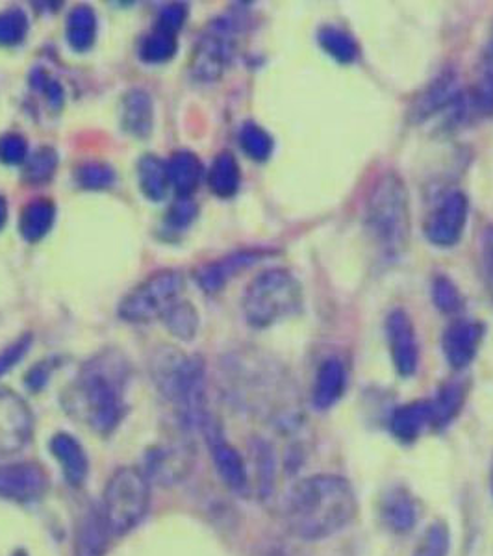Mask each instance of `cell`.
<instances>
[{
  "mask_svg": "<svg viewBox=\"0 0 493 556\" xmlns=\"http://www.w3.org/2000/svg\"><path fill=\"white\" fill-rule=\"evenodd\" d=\"M358 503L353 488L338 475H312L291 486L285 503L288 531L299 540L319 542L353 523Z\"/></svg>",
  "mask_w": 493,
  "mask_h": 556,
  "instance_id": "1",
  "label": "cell"
},
{
  "mask_svg": "<svg viewBox=\"0 0 493 556\" xmlns=\"http://www.w3.org/2000/svg\"><path fill=\"white\" fill-rule=\"evenodd\" d=\"M127 361L117 351H104L84 364L64 393L65 410L101 437L114 432L125 416Z\"/></svg>",
  "mask_w": 493,
  "mask_h": 556,
  "instance_id": "2",
  "label": "cell"
},
{
  "mask_svg": "<svg viewBox=\"0 0 493 556\" xmlns=\"http://www.w3.org/2000/svg\"><path fill=\"white\" fill-rule=\"evenodd\" d=\"M364 225L388 258L405 253L410 241V203L405 182L395 173L382 175L369 191Z\"/></svg>",
  "mask_w": 493,
  "mask_h": 556,
  "instance_id": "3",
  "label": "cell"
},
{
  "mask_svg": "<svg viewBox=\"0 0 493 556\" xmlns=\"http://www.w3.org/2000/svg\"><path fill=\"white\" fill-rule=\"evenodd\" d=\"M303 306V286L288 269L275 267L251 280L243 295V314L254 329H267L298 314Z\"/></svg>",
  "mask_w": 493,
  "mask_h": 556,
  "instance_id": "4",
  "label": "cell"
},
{
  "mask_svg": "<svg viewBox=\"0 0 493 556\" xmlns=\"http://www.w3.org/2000/svg\"><path fill=\"white\" fill-rule=\"evenodd\" d=\"M151 505V481L138 468H119L108 481L102 516L112 536H125L146 518Z\"/></svg>",
  "mask_w": 493,
  "mask_h": 556,
  "instance_id": "5",
  "label": "cell"
},
{
  "mask_svg": "<svg viewBox=\"0 0 493 556\" xmlns=\"http://www.w3.org/2000/svg\"><path fill=\"white\" fill-rule=\"evenodd\" d=\"M182 290L184 278L180 273H154L143 285L130 291L121 303V317L132 323L152 321L164 317L180 301Z\"/></svg>",
  "mask_w": 493,
  "mask_h": 556,
  "instance_id": "6",
  "label": "cell"
},
{
  "mask_svg": "<svg viewBox=\"0 0 493 556\" xmlns=\"http://www.w3.org/2000/svg\"><path fill=\"white\" fill-rule=\"evenodd\" d=\"M240 33V20L225 15L214 21L197 43L195 54L191 60V73L197 80L214 83L225 73L232 62Z\"/></svg>",
  "mask_w": 493,
  "mask_h": 556,
  "instance_id": "7",
  "label": "cell"
},
{
  "mask_svg": "<svg viewBox=\"0 0 493 556\" xmlns=\"http://www.w3.org/2000/svg\"><path fill=\"white\" fill-rule=\"evenodd\" d=\"M469 203L466 193L453 190L438 201L425 219V238L437 247H453L460 241L468 225Z\"/></svg>",
  "mask_w": 493,
  "mask_h": 556,
  "instance_id": "8",
  "label": "cell"
},
{
  "mask_svg": "<svg viewBox=\"0 0 493 556\" xmlns=\"http://www.w3.org/2000/svg\"><path fill=\"white\" fill-rule=\"evenodd\" d=\"M34 437V414L25 399L0 386V456L17 455Z\"/></svg>",
  "mask_w": 493,
  "mask_h": 556,
  "instance_id": "9",
  "label": "cell"
},
{
  "mask_svg": "<svg viewBox=\"0 0 493 556\" xmlns=\"http://www.w3.org/2000/svg\"><path fill=\"white\" fill-rule=\"evenodd\" d=\"M49 486V473L38 462H15L0 466V500L26 505L41 500Z\"/></svg>",
  "mask_w": 493,
  "mask_h": 556,
  "instance_id": "10",
  "label": "cell"
},
{
  "mask_svg": "<svg viewBox=\"0 0 493 556\" xmlns=\"http://www.w3.org/2000/svg\"><path fill=\"white\" fill-rule=\"evenodd\" d=\"M195 451L190 442L162 443L147 451V479L164 486H173L184 481L193 469Z\"/></svg>",
  "mask_w": 493,
  "mask_h": 556,
  "instance_id": "11",
  "label": "cell"
},
{
  "mask_svg": "<svg viewBox=\"0 0 493 556\" xmlns=\"http://www.w3.org/2000/svg\"><path fill=\"white\" fill-rule=\"evenodd\" d=\"M201 430L208 442L210 455L214 460L217 475L222 477L225 486L230 488L232 492H245L249 486V475H246V466L240 453L227 442V438L223 434L222 427L217 425L214 417H206Z\"/></svg>",
  "mask_w": 493,
  "mask_h": 556,
  "instance_id": "12",
  "label": "cell"
},
{
  "mask_svg": "<svg viewBox=\"0 0 493 556\" xmlns=\"http://www.w3.org/2000/svg\"><path fill=\"white\" fill-rule=\"evenodd\" d=\"M388 345L393 366L401 377H412L419 364V345L416 329L405 311H393L387 319Z\"/></svg>",
  "mask_w": 493,
  "mask_h": 556,
  "instance_id": "13",
  "label": "cell"
},
{
  "mask_svg": "<svg viewBox=\"0 0 493 556\" xmlns=\"http://www.w3.org/2000/svg\"><path fill=\"white\" fill-rule=\"evenodd\" d=\"M484 336L481 323L458 319L451 323L442 338L443 356L453 369H464L473 362Z\"/></svg>",
  "mask_w": 493,
  "mask_h": 556,
  "instance_id": "14",
  "label": "cell"
},
{
  "mask_svg": "<svg viewBox=\"0 0 493 556\" xmlns=\"http://www.w3.org/2000/svg\"><path fill=\"white\" fill-rule=\"evenodd\" d=\"M112 532L108 529L106 519L101 508H89L80 516L75 531V556H104L108 549V538Z\"/></svg>",
  "mask_w": 493,
  "mask_h": 556,
  "instance_id": "15",
  "label": "cell"
},
{
  "mask_svg": "<svg viewBox=\"0 0 493 556\" xmlns=\"http://www.w3.org/2000/svg\"><path fill=\"white\" fill-rule=\"evenodd\" d=\"M51 453L60 462L65 481L71 486H83L89 471L88 456L83 445L71 434L60 432L51 440Z\"/></svg>",
  "mask_w": 493,
  "mask_h": 556,
  "instance_id": "16",
  "label": "cell"
},
{
  "mask_svg": "<svg viewBox=\"0 0 493 556\" xmlns=\"http://www.w3.org/2000/svg\"><path fill=\"white\" fill-rule=\"evenodd\" d=\"M432 401H414L393 412L390 429L399 442H416L427 427H432Z\"/></svg>",
  "mask_w": 493,
  "mask_h": 556,
  "instance_id": "17",
  "label": "cell"
},
{
  "mask_svg": "<svg viewBox=\"0 0 493 556\" xmlns=\"http://www.w3.org/2000/svg\"><path fill=\"white\" fill-rule=\"evenodd\" d=\"M460 101V93H458V84H456L455 76L445 75L438 78L437 83L430 84L429 88L425 89L424 96L419 97L418 102L412 108V115L416 117L418 123L427 121L432 115L442 114L443 110L455 106L456 102Z\"/></svg>",
  "mask_w": 493,
  "mask_h": 556,
  "instance_id": "18",
  "label": "cell"
},
{
  "mask_svg": "<svg viewBox=\"0 0 493 556\" xmlns=\"http://www.w3.org/2000/svg\"><path fill=\"white\" fill-rule=\"evenodd\" d=\"M258 258V253L243 251V253H236L232 256H227V258L217 260V262H212L208 266H203L197 271V282L204 291L214 293V291L222 290L223 286L227 285L236 273L243 271L245 267L256 264Z\"/></svg>",
  "mask_w": 493,
  "mask_h": 556,
  "instance_id": "19",
  "label": "cell"
},
{
  "mask_svg": "<svg viewBox=\"0 0 493 556\" xmlns=\"http://www.w3.org/2000/svg\"><path fill=\"white\" fill-rule=\"evenodd\" d=\"M345 390V369L338 358H327L317 367L312 401L317 410H329L342 399Z\"/></svg>",
  "mask_w": 493,
  "mask_h": 556,
  "instance_id": "20",
  "label": "cell"
},
{
  "mask_svg": "<svg viewBox=\"0 0 493 556\" xmlns=\"http://www.w3.org/2000/svg\"><path fill=\"white\" fill-rule=\"evenodd\" d=\"M380 514H382V519L388 525V529L397 532V534L410 532L414 525H416V519H418L416 503L403 488H395V490L388 493L387 497L382 500Z\"/></svg>",
  "mask_w": 493,
  "mask_h": 556,
  "instance_id": "21",
  "label": "cell"
},
{
  "mask_svg": "<svg viewBox=\"0 0 493 556\" xmlns=\"http://www.w3.org/2000/svg\"><path fill=\"white\" fill-rule=\"evenodd\" d=\"M121 123L128 134L146 138L152 130V102L143 91H132L125 97L121 108Z\"/></svg>",
  "mask_w": 493,
  "mask_h": 556,
  "instance_id": "22",
  "label": "cell"
},
{
  "mask_svg": "<svg viewBox=\"0 0 493 556\" xmlns=\"http://www.w3.org/2000/svg\"><path fill=\"white\" fill-rule=\"evenodd\" d=\"M169 184L180 197H190L203 177V164L191 152H177L167 162Z\"/></svg>",
  "mask_w": 493,
  "mask_h": 556,
  "instance_id": "23",
  "label": "cell"
},
{
  "mask_svg": "<svg viewBox=\"0 0 493 556\" xmlns=\"http://www.w3.org/2000/svg\"><path fill=\"white\" fill-rule=\"evenodd\" d=\"M56 219V208L49 199H36L30 204H26L23 214H21L20 230L23 238L30 243L41 240L49 235L52 225Z\"/></svg>",
  "mask_w": 493,
  "mask_h": 556,
  "instance_id": "24",
  "label": "cell"
},
{
  "mask_svg": "<svg viewBox=\"0 0 493 556\" xmlns=\"http://www.w3.org/2000/svg\"><path fill=\"white\" fill-rule=\"evenodd\" d=\"M317 43L338 64H353L361 54V47L356 43V39L340 26H321L317 33Z\"/></svg>",
  "mask_w": 493,
  "mask_h": 556,
  "instance_id": "25",
  "label": "cell"
},
{
  "mask_svg": "<svg viewBox=\"0 0 493 556\" xmlns=\"http://www.w3.org/2000/svg\"><path fill=\"white\" fill-rule=\"evenodd\" d=\"M241 173L240 164L235 154L222 152L208 172L210 190L222 199H230L240 190Z\"/></svg>",
  "mask_w": 493,
  "mask_h": 556,
  "instance_id": "26",
  "label": "cell"
},
{
  "mask_svg": "<svg viewBox=\"0 0 493 556\" xmlns=\"http://www.w3.org/2000/svg\"><path fill=\"white\" fill-rule=\"evenodd\" d=\"M65 36L71 49H75L76 52L91 49L97 38L96 12L89 7H76L67 17Z\"/></svg>",
  "mask_w": 493,
  "mask_h": 556,
  "instance_id": "27",
  "label": "cell"
},
{
  "mask_svg": "<svg viewBox=\"0 0 493 556\" xmlns=\"http://www.w3.org/2000/svg\"><path fill=\"white\" fill-rule=\"evenodd\" d=\"M140 175V188L143 195L149 197L151 201H162L165 193L169 190V173H167V162L156 159V156H146L141 160L138 167Z\"/></svg>",
  "mask_w": 493,
  "mask_h": 556,
  "instance_id": "28",
  "label": "cell"
},
{
  "mask_svg": "<svg viewBox=\"0 0 493 556\" xmlns=\"http://www.w3.org/2000/svg\"><path fill=\"white\" fill-rule=\"evenodd\" d=\"M464 397H466V392L460 382L443 386L438 397L432 401V414H434L432 427H445L453 421V417L460 412Z\"/></svg>",
  "mask_w": 493,
  "mask_h": 556,
  "instance_id": "29",
  "label": "cell"
},
{
  "mask_svg": "<svg viewBox=\"0 0 493 556\" xmlns=\"http://www.w3.org/2000/svg\"><path fill=\"white\" fill-rule=\"evenodd\" d=\"M164 321L169 332L184 342L195 338L197 329H199V314L193 308V304L186 303V301H178L172 311L165 314Z\"/></svg>",
  "mask_w": 493,
  "mask_h": 556,
  "instance_id": "30",
  "label": "cell"
},
{
  "mask_svg": "<svg viewBox=\"0 0 493 556\" xmlns=\"http://www.w3.org/2000/svg\"><path fill=\"white\" fill-rule=\"evenodd\" d=\"M177 38L173 34L156 30L141 41L140 58L146 64L159 65L169 62L177 52Z\"/></svg>",
  "mask_w": 493,
  "mask_h": 556,
  "instance_id": "31",
  "label": "cell"
},
{
  "mask_svg": "<svg viewBox=\"0 0 493 556\" xmlns=\"http://www.w3.org/2000/svg\"><path fill=\"white\" fill-rule=\"evenodd\" d=\"M240 146L249 159L264 162L273 154V138L256 123H245L240 130Z\"/></svg>",
  "mask_w": 493,
  "mask_h": 556,
  "instance_id": "32",
  "label": "cell"
},
{
  "mask_svg": "<svg viewBox=\"0 0 493 556\" xmlns=\"http://www.w3.org/2000/svg\"><path fill=\"white\" fill-rule=\"evenodd\" d=\"M25 164L26 180L30 184H45L56 172L58 154L49 147H41L28 156Z\"/></svg>",
  "mask_w": 493,
  "mask_h": 556,
  "instance_id": "33",
  "label": "cell"
},
{
  "mask_svg": "<svg viewBox=\"0 0 493 556\" xmlns=\"http://www.w3.org/2000/svg\"><path fill=\"white\" fill-rule=\"evenodd\" d=\"M450 529L442 521H434L427 527L418 547L412 556H447L450 553Z\"/></svg>",
  "mask_w": 493,
  "mask_h": 556,
  "instance_id": "34",
  "label": "cell"
},
{
  "mask_svg": "<svg viewBox=\"0 0 493 556\" xmlns=\"http://www.w3.org/2000/svg\"><path fill=\"white\" fill-rule=\"evenodd\" d=\"M28 33V17L20 8H10L0 12V45L12 47L25 39Z\"/></svg>",
  "mask_w": 493,
  "mask_h": 556,
  "instance_id": "35",
  "label": "cell"
},
{
  "mask_svg": "<svg viewBox=\"0 0 493 556\" xmlns=\"http://www.w3.org/2000/svg\"><path fill=\"white\" fill-rule=\"evenodd\" d=\"M254 466H256V477H258V490L262 497H267L275 486V455L267 443H256L254 450Z\"/></svg>",
  "mask_w": 493,
  "mask_h": 556,
  "instance_id": "36",
  "label": "cell"
},
{
  "mask_svg": "<svg viewBox=\"0 0 493 556\" xmlns=\"http://www.w3.org/2000/svg\"><path fill=\"white\" fill-rule=\"evenodd\" d=\"M432 301L437 304L438 311L443 314H456L464 304L460 291L456 288L455 282L447 277H438L432 282Z\"/></svg>",
  "mask_w": 493,
  "mask_h": 556,
  "instance_id": "37",
  "label": "cell"
},
{
  "mask_svg": "<svg viewBox=\"0 0 493 556\" xmlns=\"http://www.w3.org/2000/svg\"><path fill=\"white\" fill-rule=\"evenodd\" d=\"M115 180V173L112 167L101 162H89L78 169V182L89 190H102L110 188Z\"/></svg>",
  "mask_w": 493,
  "mask_h": 556,
  "instance_id": "38",
  "label": "cell"
},
{
  "mask_svg": "<svg viewBox=\"0 0 493 556\" xmlns=\"http://www.w3.org/2000/svg\"><path fill=\"white\" fill-rule=\"evenodd\" d=\"M28 160V143L21 134H4L0 138V162L7 165L25 164Z\"/></svg>",
  "mask_w": 493,
  "mask_h": 556,
  "instance_id": "39",
  "label": "cell"
},
{
  "mask_svg": "<svg viewBox=\"0 0 493 556\" xmlns=\"http://www.w3.org/2000/svg\"><path fill=\"white\" fill-rule=\"evenodd\" d=\"M197 215V206L193 201H191L190 197H180L177 203L173 204L169 212H167V223H169V227L175 228V230H180V228L190 227L191 222L195 219Z\"/></svg>",
  "mask_w": 493,
  "mask_h": 556,
  "instance_id": "40",
  "label": "cell"
},
{
  "mask_svg": "<svg viewBox=\"0 0 493 556\" xmlns=\"http://www.w3.org/2000/svg\"><path fill=\"white\" fill-rule=\"evenodd\" d=\"M33 84L34 88L39 89L41 93H43L47 102L51 104L52 108L62 106V102H64V91H62V86L56 83V80H52L51 76L47 75L45 71L36 70L33 73Z\"/></svg>",
  "mask_w": 493,
  "mask_h": 556,
  "instance_id": "41",
  "label": "cell"
},
{
  "mask_svg": "<svg viewBox=\"0 0 493 556\" xmlns=\"http://www.w3.org/2000/svg\"><path fill=\"white\" fill-rule=\"evenodd\" d=\"M188 10L182 4H172V7H165L159 15V23H156V30L162 33L173 34L177 36L178 30L182 28L184 21H186Z\"/></svg>",
  "mask_w": 493,
  "mask_h": 556,
  "instance_id": "42",
  "label": "cell"
},
{
  "mask_svg": "<svg viewBox=\"0 0 493 556\" xmlns=\"http://www.w3.org/2000/svg\"><path fill=\"white\" fill-rule=\"evenodd\" d=\"M481 267L488 291L493 299V227L488 228L481 240Z\"/></svg>",
  "mask_w": 493,
  "mask_h": 556,
  "instance_id": "43",
  "label": "cell"
},
{
  "mask_svg": "<svg viewBox=\"0 0 493 556\" xmlns=\"http://www.w3.org/2000/svg\"><path fill=\"white\" fill-rule=\"evenodd\" d=\"M28 345H30V338L25 336V338H21L20 342L12 343L10 348L0 353V375L7 374L8 369H12L23 358Z\"/></svg>",
  "mask_w": 493,
  "mask_h": 556,
  "instance_id": "44",
  "label": "cell"
},
{
  "mask_svg": "<svg viewBox=\"0 0 493 556\" xmlns=\"http://www.w3.org/2000/svg\"><path fill=\"white\" fill-rule=\"evenodd\" d=\"M49 377H51V369L47 366V362H41V364L34 367L30 374L26 375V386L33 388V390H39L49 382Z\"/></svg>",
  "mask_w": 493,
  "mask_h": 556,
  "instance_id": "45",
  "label": "cell"
},
{
  "mask_svg": "<svg viewBox=\"0 0 493 556\" xmlns=\"http://www.w3.org/2000/svg\"><path fill=\"white\" fill-rule=\"evenodd\" d=\"M256 556H298L290 547H285V545H266L264 549L260 551Z\"/></svg>",
  "mask_w": 493,
  "mask_h": 556,
  "instance_id": "46",
  "label": "cell"
},
{
  "mask_svg": "<svg viewBox=\"0 0 493 556\" xmlns=\"http://www.w3.org/2000/svg\"><path fill=\"white\" fill-rule=\"evenodd\" d=\"M8 219V204L4 201V197L0 195V230L4 228Z\"/></svg>",
  "mask_w": 493,
  "mask_h": 556,
  "instance_id": "47",
  "label": "cell"
},
{
  "mask_svg": "<svg viewBox=\"0 0 493 556\" xmlns=\"http://www.w3.org/2000/svg\"><path fill=\"white\" fill-rule=\"evenodd\" d=\"M12 556H26V553H23V551H17V553H15V555Z\"/></svg>",
  "mask_w": 493,
  "mask_h": 556,
  "instance_id": "48",
  "label": "cell"
},
{
  "mask_svg": "<svg viewBox=\"0 0 493 556\" xmlns=\"http://www.w3.org/2000/svg\"><path fill=\"white\" fill-rule=\"evenodd\" d=\"M492 492H493V468H492Z\"/></svg>",
  "mask_w": 493,
  "mask_h": 556,
  "instance_id": "49",
  "label": "cell"
}]
</instances>
